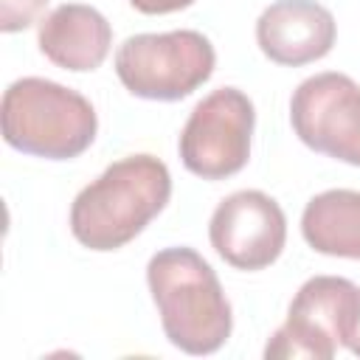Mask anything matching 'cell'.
Segmentation results:
<instances>
[{
    "label": "cell",
    "instance_id": "cell-1",
    "mask_svg": "<svg viewBox=\"0 0 360 360\" xmlns=\"http://www.w3.org/2000/svg\"><path fill=\"white\" fill-rule=\"evenodd\" d=\"M172 174L155 155H127L110 163L70 205V233L90 250H118L132 242L169 202Z\"/></svg>",
    "mask_w": 360,
    "mask_h": 360
},
{
    "label": "cell",
    "instance_id": "cell-2",
    "mask_svg": "<svg viewBox=\"0 0 360 360\" xmlns=\"http://www.w3.org/2000/svg\"><path fill=\"white\" fill-rule=\"evenodd\" d=\"M146 284L172 346L214 354L233 329L231 304L214 267L191 248H163L146 264Z\"/></svg>",
    "mask_w": 360,
    "mask_h": 360
},
{
    "label": "cell",
    "instance_id": "cell-3",
    "mask_svg": "<svg viewBox=\"0 0 360 360\" xmlns=\"http://www.w3.org/2000/svg\"><path fill=\"white\" fill-rule=\"evenodd\" d=\"M0 124L11 149L45 160L79 158L98 129L96 110L82 93L39 76H25L6 87Z\"/></svg>",
    "mask_w": 360,
    "mask_h": 360
},
{
    "label": "cell",
    "instance_id": "cell-4",
    "mask_svg": "<svg viewBox=\"0 0 360 360\" xmlns=\"http://www.w3.org/2000/svg\"><path fill=\"white\" fill-rule=\"evenodd\" d=\"M217 53L205 34L180 28L166 34L127 37L115 51L121 84L149 101H180L205 84L214 73Z\"/></svg>",
    "mask_w": 360,
    "mask_h": 360
},
{
    "label": "cell",
    "instance_id": "cell-5",
    "mask_svg": "<svg viewBox=\"0 0 360 360\" xmlns=\"http://www.w3.org/2000/svg\"><path fill=\"white\" fill-rule=\"evenodd\" d=\"M360 309V287L340 276L307 278L290 301L287 321L264 346L267 360H332L352 335Z\"/></svg>",
    "mask_w": 360,
    "mask_h": 360
},
{
    "label": "cell",
    "instance_id": "cell-6",
    "mask_svg": "<svg viewBox=\"0 0 360 360\" xmlns=\"http://www.w3.org/2000/svg\"><path fill=\"white\" fill-rule=\"evenodd\" d=\"M256 127L253 101L236 87L208 93L180 132V160L202 180H225L245 169Z\"/></svg>",
    "mask_w": 360,
    "mask_h": 360
},
{
    "label": "cell",
    "instance_id": "cell-7",
    "mask_svg": "<svg viewBox=\"0 0 360 360\" xmlns=\"http://www.w3.org/2000/svg\"><path fill=\"white\" fill-rule=\"evenodd\" d=\"M290 124L304 146L360 166V84L338 70L304 79L290 98Z\"/></svg>",
    "mask_w": 360,
    "mask_h": 360
},
{
    "label": "cell",
    "instance_id": "cell-8",
    "mask_svg": "<svg viewBox=\"0 0 360 360\" xmlns=\"http://www.w3.org/2000/svg\"><path fill=\"white\" fill-rule=\"evenodd\" d=\"M208 239L217 256L231 267L248 273L264 270L284 250L287 217L270 194L259 188H242L228 194L214 208Z\"/></svg>",
    "mask_w": 360,
    "mask_h": 360
},
{
    "label": "cell",
    "instance_id": "cell-9",
    "mask_svg": "<svg viewBox=\"0 0 360 360\" xmlns=\"http://www.w3.org/2000/svg\"><path fill=\"white\" fill-rule=\"evenodd\" d=\"M338 37L332 11L315 0H276L256 20V42L262 53L287 68L323 59Z\"/></svg>",
    "mask_w": 360,
    "mask_h": 360
},
{
    "label": "cell",
    "instance_id": "cell-10",
    "mask_svg": "<svg viewBox=\"0 0 360 360\" xmlns=\"http://www.w3.org/2000/svg\"><path fill=\"white\" fill-rule=\"evenodd\" d=\"M37 45L62 70L84 73L96 70L112 45V28L107 17L84 3H62L39 20Z\"/></svg>",
    "mask_w": 360,
    "mask_h": 360
},
{
    "label": "cell",
    "instance_id": "cell-11",
    "mask_svg": "<svg viewBox=\"0 0 360 360\" xmlns=\"http://www.w3.org/2000/svg\"><path fill=\"white\" fill-rule=\"evenodd\" d=\"M301 233L323 256L360 259V191L329 188L315 194L301 214Z\"/></svg>",
    "mask_w": 360,
    "mask_h": 360
},
{
    "label": "cell",
    "instance_id": "cell-12",
    "mask_svg": "<svg viewBox=\"0 0 360 360\" xmlns=\"http://www.w3.org/2000/svg\"><path fill=\"white\" fill-rule=\"evenodd\" d=\"M48 0H0V31L14 34L39 20Z\"/></svg>",
    "mask_w": 360,
    "mask_h": 360
},
{
    "label": "cell",
    "instance_id": "cell-13",
    "mask_svg": "<svg viewBox=\"0 0 360 360\" xmlns=\"http://www.w3.org/2000/svg\"><path fill=\"white\" fill-rule=\"evenodd\" d=\"M194 0H129V6L141 14H172L180 8H188Z\"/></svg>",
    "mask_w": 360,
    "mask_h": 360
},
{
    "label": "cell",
    "instance_id": "cell-14",
    "mask_svg": "<svg viewBox=\"0 0 360 360\" xmlns=\"http://www.w3.org/2000/svg\"><path fill=\"white\" fill-rule=\"evenodd\" d=\"M354 357H360V309H357V318H354V326H352V335L346 338V343H343Z\"/></svg>",
    "mask_w": 360,
    "mask_h": 360
}]
</instances>
